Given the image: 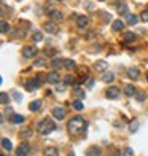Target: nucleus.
Here are the masks:
<instances>
[{"label": "nucleus", "instance_id": "nucleus-1", "mask_svg": "<svg viewBox=\"0 0 148 156\" xmlns=\"http://www.w3.org/2000/svg\"><path fill=\"white\" fill-rule=\"evenodd\" d=\"M86 127H88V123L83 116H73L67 123V131L70 136H80V134L86 131Z\"/></svg>", "mask_w": 148, "mask_h": 156}, {"label": "nucleus", "instance_id": "nucleus-34", "mask_svg": "<svg viewBox=\"0 0 148 156\" xmlns=\"http://www.w3.org/2000/svg\"><path fill=\"white\" fill-rule=\"evenodd\" d=\"M73 108H75L76 112H81V110H83V102L75 101V102H73Z\"/></svg>", "mask_w": 148, "mask_h": 156}, {"label": "nucleus", "instance_id": "nucleus-25", "mask_svg": "<svg viewBox=\"0 0 148 156\" xmlns=\"http://www.w3.org/2000/svg\"><path fill=\"white\" fill-rule=\"evenodd\" d=\"M64 67H65L67 70H72V69L75 67V61H72V59H64Z\"/></svg>", "mask_w": 148, "mask_h": 156}, {"label": "nucleus", "instance_id": "nucleus-19", "mask_svg": "<svg viewBox=\"0 0 148 156\" xmlns=\"http://www.w3.org/2000/svg\"><path fill=\"white\" fill-rule=\"evenodd\" d=\"M123 40L126 41V43H131V41L136 40V34L134 32H124L123 34Z\"/></svg>", "mask_w": 148, "mask_h": 156}, {"label": "nucleus", "instance_id": "nucleus-16", "mask_svg": "<svg viewBox=\"0 0 148 156\" xmlns=\"http://www.w3.org/2000/svg\"><path fill=\"white\" fill-rule=\"evenodd\" d=\"M43 156H59V150L56 147H48L43 153Z\"/></svg>", "mask_w": 148, "mask_h": 156}, {"label": "nucleus", "instance_id": "nucleus-23", "mask_svg": "<svg viewBox=\"0 0 148 156\" xmlns=\"http://www.w3.org/2000/svg\"><path fill=\"white\" fill-rule=\"evenodd\" d=\"M2 148L6 151H11L13 150V145H11V142L8 139H2Z\"/></svg>", "mask_w": 148, "mask_h": 156}, {"label": "nucleus", "instance_id": "nucleus-29", "mask_svg": "<svg viewBox=\"0 0 148 156\" xmlns=\"http://www.w3.org/2000/svg\"><path fill=\"white\" fill-rule=\"evenodd\" d=\"M0 102H2L3 105H6V104L10 102V96L6 94V93H2V94H0Z\"/></svg>", "mask_w": 148, "mask_h": 156}, {"label": "nucleus", "instance_id": "nucleus-33", "mask_svg": "<svg viewBox=\"0 0 148 156\" xmlns=\"http://www.w3.org/2000/svg\"><path fill=\"white\" fill-rule=\"evenodd\" d=\"M137 129H139V123L136 121V119H134V121L129 124V131H131V132H136Z\"/></svg>", "mask_w": 148, "mask_h": 156}, {"label": "nucleus", "instance_id": "nucleus-15", "mask_svg": "<svg viewBox=\"0 0 148 156\" xmlns=\"http://www.w3.org/2000/svg\"><path fill=\"white\" fill-rule=\"evenodd\" d=\"M10 121L13 124H21V123L24 121V116L23 115H18V113H13V115L10 116Z\"/></svg>", "mask_w": 148, "mask_h": 156}, {"label": "nucleus", "instance_id": "nucleus-31", "mask_svg": "<svg viewBox=\"0 0 148 156\" xmlns=\"http://www.w3.org/2000/svg\"><path fill=\"white\" fill-rule=\"evenodd\" d=\"M73 96H76V97H84V91H83L81 88L76 86V88L73 89Z\"/></svg>", "mask_w": 148, "mask_h": 156}, {"label": "nucleus", "instance_id": "nucleus-12", "mask_svg": "<svg viewBox=\"0 0 148 156\" xmlns=\"http://www.w3.org/2000/svg\"><path fill=\"white\" fill-rule=\"evenodd\" d=\"M86 156H100V148L96 147V145L89 147L88 151H86Z\"/></svg>", "mask_w": 148, "mask_h": 156}, {"label": "nucleus", "instance_id": "nucleus-2", "mask_svg": "<svg viewBox=\"0 0 148 156\" xmlns=\"http://www.w3.org/2000/svg\"><path fill=\"white\" fill-rule=\"evenodd\" d=\"M56 129H58V126H56V123L53 121V119H49V118L41 119V121H38V124H37V131L41 134V136L51 134V132L56 131Z\"/></svg>", "mask_w": 148, "mask_h": 156}, {"label": "nucleus", "instance_id": "nucleus-22", "mask_svg": "<svg viewBox=\"0 0 148 156\" xmlns=\"http://www.w3.org/2000/svg\"><path fill=\"white\" fill-rule=\"evenodd\" d=\"M137 21H139V18L136 15H128V16H126V23H128L129 26H136Z\"/></svg>", "mask_w": 148, "mask_h": 156}, {"label": "nucleus", "instance_id": "nucleus-7", "mask_svg": "<svg viewBox=\"0 0 148 156\" xmlns=\"http://www.w3.org/2000/svg\"><path fill=\"white\" fill-rule=\"evenodd\" d=\"M53 116L56 119H62V118L65 116V108L64 107H54L53 108Z\"/></svg>", "mask_w": 148, "mask_h": 156}, {"label": "nucleus", "instance_id": "nucleus-3", "mask_svg": "<svg viewBox=\"0 0 148 156\" xmlns=\"http://www.w3.org/2000/svg\"><path fill=\"white\" fill-rule=\"evenodd\" d=\"M37 53H38V49H37V46H35V45H27V46H24V49H23V56H24L26 59L33 58Z\"/></svg>", "mask_w": 148, "mask_h": 156}, {"label": "nucleus", "instance_id": "nucleus-11", "mask_svg": "<svg viewBox=\"0 0 148 156\" xmlns=\"http://www.w3.org/2000/svg\"><path fill=\"white\" fill-rule=\"evenodd\" d=\"M123 91H124V94L128 97H134V96H136V88H134V84H126Z\"/></svg>", "mask_w": 148, "mask_h": 156}, {"label": "nucleus", "instance_id": "nucleus-18", "mask_svg": "<svg viewBox=\"0 0 148 156\" xmlns=\"http://www.w3.org/2000/svg\"><path fill=\"white\" fill-rule=\"evenodd\" d=\"M139 75H140V72H139V69H136V67H131L128 70V76L131 78V80H137Z\"/></svg>", "mask_w": 148, "mask_h": 156}, {"label": "nucleus", "instance_id": "nucleus-36", "mask_svg": "<svg viewBox=\"0 0 148 156\" xmlns=\"http://www.w3.org/2000/svg\"><path fill=\"white\" fill-rule=\"evenodd\" d=\"M45 64H46V59H45V58H41V59H37V61H35V62H33V66L41 67V66H45Z\"/></svg>", "mask_w": 148, "mask_h": 156}, {"label": "nucleus", "instance_id": "nucleus-6", "mask_svg": "<svg viewBox=\"0 0 148 156\" xmlns=\"http://www.w3.org/2000/svg\"><path fill=\"white\" fill-rule=\"evenodd\" d=\"M46 80L48 83H53V84H58L59 80H61V76H59V72H56V70H53V72H49L46 75Z\"/></svg>", "mask_w": 148, "mask_h": 156}, {"label": "nucleus", "instance_id": "nucleus-14", "mask_svg": "<svg viewBox=\"0 0 148 156\" xmlns=\"http://www.w3.org/2000/svg\"><path fill=\"white\" fill-rule=\"evenodd\" d=\"M94 67H96V70H100V72H107L108 64H107V61H97Z\"/></svg>", "mask_w": 148, "mask_h": 156}, {"label": "nucleus", "instance_id": "nucleus-9", "mask_svg": "<svg viewBox=\"0 0 148 156\" xmlns=\"http://www.w3.org/2000/svg\"><path fill=\"white\" fill-rule=\"evenodd\" d=\"M111 29H113L115 32H119L124 29V21L123 19H115L113 23H111Z\"/></svg>", "mask_w": 148, "mask_h": 156}, {"label": "nucleus", "instance_id": "nucleus-21", "mask_svg": "<svg viewBox=\"0 0 148 156\" xmlns=\"http://www.w3.org/2000/svg\"><path fill=\"white\" fill-rule=\"evenodd\" d=\"M40 107H41V102H40V101H33V102L29 104V110H30V112H38Z\"/></svg>", "mask_w": 148, "mask_h": 156}, {"label": "nucleus", "instance_id": "nucleus-4", "mask_svg": "<svg viewBox=\"0 0 148 156\" xmlns=\"http://www.w3.org/2000/svg\"><path fill=\"white\" fill-rule=\"evenodd\" d=\"M40 86H41V83H40V78H33V80H27V81H26V89H27V91L38 89Z\"/></svg>", "mask_w": 148, "mask_h": 156}, {"label": "nucleus", "instance_id": "nucleus-32", "mask_svg": "<svg viewBox=\"0 0 148 156\" xmlns=\"http://www.w3.org/2000/svg\"><path fill=\"white\" fill-rule=\"evenodd\" d=\"M123 156H134V150L131 147H126L123 150Z\"/></svg>", "mask_w": 148, "mask_h": 156}, {"label": "nucleus", "instance_id": "nucleus-35", "mask_svg": "<svg viewBox=\"0 0 148 156\" xmlns=\"http://www.w3.org/2000/svg\"><path fill=\"white\" fill-rule=\"evenodd\" d=\"M140 19H142L143 23H148V10H143L140 13Z\"/></svg>", "mask_w": 148, "mask_h": 156}, {"label": "nucleus", "instance_id": "nucleus-10", "mask_svg": "<svg viewBox=\"0 0 148 156\" xmlns=\"http://www.w3.org/2000/svg\"><path fill=\"white\" fill-rule=\"evenodd\" d=\"M89 24V19H88V16H78L76 18V26L80 27V29H84Z\"/></svg>", "mask_w": 148, "mask_h": 156}, {"label": "nucleus", "instance_id": "nucleus-39", "mask_svg": "<svg viewBox=\"0 0 148 156\" xmlns=\"http://www.w3.org/2000/svg\"><path fill=\"white\" fill-rule=\"evenodd\" d=\"M11 94H13V99H15L16 102H21V94L18 93V91H13Z\"/></svg>", "mask_w": 148, "mask_h": 156}, {"label": "nucleus", "instance_id": "nucleus-30", "mask_svg": "<svg viewBox=\"0 0 148 156\" xmlns=\"http://www.w3.org/2000/svg\"><path fill=\"white\" fill-rule=\"evenodd\" d=\"M0 27H2V34H8L10 32V24L6 23V21H2V26Z\"/></svg>", "mask_w": 148, "mask_h": 156}, {"label": "nucleus", "instance_id": "nucleus-38", "mask_svg": "<svg viewBox=\"0 0 148 156\" xmlns=\"http://www.w3.org/2000/svg\"><path fill=\"white\" fill-rule=\"evenodd\" d=\"M45 11H46V13H53V11H54V10H53V3H51V2H48V3L45 5Z\"/></svg>", "mask_w": 148, "mask_h": 156}, {"label": "nucleus", "instance_id": "nucleus-43", "mask_svg": "<svg viewBox=\"0 0 148 156\" xmlns=\"http://www.w3.org/2000/svg\"><path fill=\"white\" fill-rule=\"evenodd\" d=\"M146 81H148V73H146Z\"/></svg>", "mask_w": 148, "mask_h": 156}, {"label": "nucleus", "instance_id": "nucleus-8", "mask_svg": "<svg viewBox=\"0 0 148 156\" xmlns=\"http://www.w3.org/2000/svg\"><path fill=\"white\" fill-rule=\"evenodd\" d=\"M16 156H29V145L27 144H21L16 150Z\"/></svg>", "mask_w": 148, "mask_h": 156}, {"label": "nucleus", "instance_id": "nucleus-28", "mask_svg": "<svg viewBox=\"0 0 148 156\" xmlns=\"http://www.w3.org/2000/svg\"><path fill=\"white\" fill-rule=\"evenodd\" d=\"M118 13H119V15L128 16V15H129V13H128V6H126L124 3H123V5H119V6H118Z\"/></svg>", "mask_w": 148, "mask_h": 156}, {"label": "nucleus", "instance_id": "nucleus-24", "mask_svg": "<svg viewBox=\"0 0 148 156\" xmlns=\"http://www.w3.org/2000/svg\"><path fill=\"white\" fill-rule=\"evenodd\" d=\"M32 38H33L35 43H38V41L43 40V34H41L40 30H35V32H33V35H32Z\"/></svg>", "mask_w": 148, "mask_h": 156}, {"label": "nucleus", "instance_id": "nucleus-26", "mask_svg": "<svg viewBox=\"0 0 148 156\" xmlns=\"http://www.w3.org/2000/svg\"><path fill=\"white\" fill-rule=\"evenodd\" d=\"M62 66H64V61H61V59H53L51 61V67L53 69H59Z\"/></svg>", "mask_w": 148, "mask_h": 156}, {"label": "nucleus", "instance_id": "nucleus-17", "mask_svg": "<svg viewBox=\"0 0 148 156\" xmlns=\"http://www.w3.org/2000/svg\"><path fill=\"white\" fill-rule=\"evenodd\" d=\"M45 30L46 32H49V34H56L58 32V26H56L54 23H45Z\"/></svg>", "mask_w": 148, "mask_h": 156}, {"label": "nucleus", "instance_id": "nucleus-41", "mask_svg": "<svg viewBox=\"0 0 148 156\" xmlns=\"http://www.w3.org/2000/svg\"><path fill=\"white\" fill-rule=\"evenodd\" d=\"M94 86V80L93 78H88V88H93Z\"/></svg>", "mask_w": 148, "mask_h": 156}, {"label": "nucleus", "instance_id": "nucleus-42", "mask_svg": "<svg viewBox=\"0 0 148 156\" xmlns=\"http://www.w3.org/2000/svg\"><path fill=\"white\" fill-rule=\"evenodd\" d=\"M69 156H75V154H73V153H69Z\"/></svg>", "mask_w": 148, "mask_h": 156}, {"label": "nucleus", "instance_id": "nucleus-44", "mask_svg": "<svg viewBox=\"0 0 148 156\" xmlns=\"http://www.w3.org/2000/svg\"><path fill=\"white\" fill-rule=\"evenodd\" d=\"M2 156H5V154H2Z\"/></svg>", "mask_w": 148, "mask_h": 156}, {"label": "nucleus", "instance_id": "nucleus-13", "mask_svg": "<svg viewBox=\"0 0 148 156\" xmlns=\"http://www.w3.org/2000/svg\"><path fill=\"white\" fill-rule=\"evenodd\" d=\"M115 80V75H113V72H110V70H107V72H104L102 73V81H105V83H111Z\"/></svg>", "mask_w": 148, "mask_h": 156}, {"label": "nucleus", "instance_id": "nucleus-40", "mask_svg": "<svg viewBox=\"0 0 148 156\" xmlns=\"http://www.w3.org/2000/svg\"><path fill=\"white\" fill-rule=\"evenodd\" d=\"M21 136H23L24 139H29L30 137V129H24L23 132H21Z\"/></svg>", "mask_w": 148, "mask_h": 156}, {"label": "nucleus", "instance_id": "nucleus-27", "mask_svg": "<svg viewBox=\"0 0 148 156\" xmlns=\"http://www.w3.org/2000/svg\"><path fill=\"white\" fill-rule=\"evenodd\" d=\"M64 81H65V84H75V88L78 86V84L75 83V76H73V75H67V76L64 78Z\"/></svg>", "mask_w": 148, "mask_h": 156}, {"label": "nucleus", "instance_id": "nucleus-20", "mask_svg": "<svg viewBox=\"0 0 148 156\" xmlns=\"http://www.w3.org/2000/svg\"><path fill=\"white\" fill-rule=\"evenodd\" d=\"M49 18H51L53 21H61L62 18H64V15H62L61 11H58V10H54L53 13H49Z\"/></svg>", "mask_w": 148, "mask_h": 156}, {"label": "nucleus", "instance_id": "nucleus-5", "mask_svg": "<svg viewBox=\"0 0 148 156\" xmlns=\"http://www.w3.org/2000/svg\"><path fill=\"white\" fill-rule=\"evenodd\" d=\"M119 94H121V91H119L118 88H115V86H110L107 91H105V96H107L108 99H118Z\"/></svg>", "mask_w": 148, "mask_h": 156}, {"label": "nucleus", "instance_id": "nucleus-37", "mask_svg": "<svg viewBox=\"0 0 148 156\" xmlns=\"http://www.w3.org/2000/svg\"><path fill=\"white\" fill-rule=\"evenodd\" d=\"M136 97H137L139 102H143V101H145V93H142V91H140V93L136 94Z\"/></svg>", "mask_w": 148, "mask_h": 156}]
</instances>
